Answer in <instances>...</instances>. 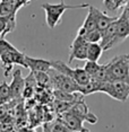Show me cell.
Wrapping results in <instances>:
<instances>
[{"label": "cell", "mask_w": 129, "mask_h": 132, "mask_svg": "<svg viewBox=\"0 0 129 132\" xmlns=\"http://www.w3.org/2000/svg\"><path fill=\"white\" fill-rule=\"evenodd\" d=\"M94 9V14H95V20H96V28L102 31L105 27L110 25L112 22L118 18V16H108V15L103 14L101 10H98L97 8H93Z\"/></svg>", "instance_id": "cell-11"}, {"label": "cell", "mask_w": 129, "mask_h": 132, "mask_svg": "<svg viewBox=\"0 0 129 132\" xmlns=\"http://www.w3.org/2000/svg\"><path fill=\"white\" fill-rule=\"evenodd\" d=\"M24 87H25V78L22 75V70L18 68L16 70H14L13 79H11V82L9 84L13 101H18L22 97Z\"/></svg>", "instance_id": "cell-8"}, {"label": "cell", "mask_w": 129, "mask_h": 132, "mask_svg": "<svg viewBox=\"0 0 129 132\" xmlns=\"http://www.w3.org/2000/svg\"><path fill=\"white\" fill-rule=\"evenodd\" d=\"M50 77V84L57 89L68 92V93H79V85L77 84L73 78L66 76V75L57 71L56 69L51 68L49 71Z\"/></svg>", "instance_id": "cell-4"}, {"label": "cell", "mask_w": 129, "mask_h": 132, "mask_svg": "<svg viewBox=\"0 0 129 132\" xmlns=\"http://www.w3.org/2000/svg\"><path fill=\"white\" fill-rule=\"evenodd\" d=\"M7 27V17L6 16H0V35L2 36L5 29Z\"/></svg>", "instance_id": "cell-22"}, {"label": "cell", "mask_w": 129, "mask_h": 132, "mask_svg": "<svg viewBox=\"0 0 129 132\" xmlns=\"http://www.w3.org/2000/svg\"><path fill=\"white\" fill-rule=\"evenodd\" d=\"M15 10V4L10 2H2L0 1V16H10V15H16Z\"/></svg>", "instance_id": "cell-17"}, {"label": "cell", "mask_w": 129, "mask_h": 132, "mask_svg": "<svg viewBox=\"0 0 129 132\" xmlns=\"http://www.w3.org/2000/svg\"><path fill=\"white\" fill-rule=\"evenodd\" d=\"M128 0H103V5L108 11H117L127 4Z\"/></svg>", "instance_id": "cell-15"}, {"label": "cell", "mask_w": 129, "mask_h": 132, "mask_svg": "<svg viewBox=\"0 0 129 132\" xmlns=\"http://www.w3.org/2000/svg\"><path fill=\"white\" fill-rule=\"evenodd\" d=\"M100 93H104L119 102H126L129 97V82L122 80L103 81L101 84Z\"/></svg>", "instance_id": "cell-3"}, {"label": "cell", "mask_w": 129, "mask_h": 132, "mask_svg": "<svg viewBox=\"0 0 129 132\" xmlns=\"http://www.w3.org/2000/svg\"><path fill=\"white\" fill-rule=\"evenodd\" d=\"M89 4H80V5H66L64 2H60V4H49L45 2L41 6L42 9L45 13V22L48 27L53 29L57 25L60 23L61 17L64 13L68 9H85L88 8Z\"/></svg>", "instance_id": "cell-1"}, {"label": "cell", "mask_w": 129, "mask_h": 132, "mask_svg": "<svg viewBox=\"0 0 129 132\" xmlns=\"http://www.w3.org/2000/svg\"><path fill=\"white\" fill-rule=\"evenodd\" d=\"M124 11H125L126 16H127V17H128V19H129V0L127 1V4L124 6Z\"/></svg>", "instance_id": "cell-23"}, {"label": "cell", "mask_w": 129, "mask_h": 132, "mask_svg": "<svg viewBox=\"0 0 129 132\" xmlns=\"http://www.w3.org/2000/svg\"><path fill=\"white\" fill-rule=\"evenodd\" d=\"M11 101H13V97H11L9 84L2 81L0 84V104L10 103Z\"/></svg>", "instance_id": "cell-14"}, {"label": "cell", "mask_w": 129, "mask_h": 132, "mask_svg": "<svg viewBox=\"0 0 129 132\" xmlns=\"http://www.w3.org/2000/svg\"><path fill=\"white\" fill-rule=\"evenodd\" d=\"M62 1H64V0H62Z\"/></svg>", "instance_id": "cell-26"}, {"label": "cell", "mask_w": 129, "mask_h": 132, "mask_svg": "<svg viewBox=\"0 0 129 132\" xmlns=\"http://www.w3.org/2000/svg\"><path fill=\"white\" fill-rule=\"evenodd\" d=\"M116 23V40L117 43L120 44L129 36V19L126 16L125 11L122 10L121 15L115 20Z\"/></svg>", "instance_id": "cell-9"}, {"label": "cell", "mask_w": 129, "mask_h": 132, "mask_svg": "<svg viewBox=\"0 0 129 132\" xmlns=\"http://www.w3.org/2000/svg\"><path fill=\"white\" fill-rule=\"evenodd\" d=\"M108 80H122L129 82V60L128 54L115 56L105 64Z\"/></svg>", "instance_id": "cell-2"}, {"label": "cell", "mask_w": 129, "mask_h": 132, "mask_svg": "<svg viewBox=\"0 0 129 132\" xmlns=\"http://www.w3.org/2000/svg\"><path fill=\"white\" fill-rule=\"evenodd\" d=\"M60 120L69 129V131H89L88 129H86L83 125L84 120L79 118L78 115H76L75 113H73L70 110L62 112L60 115Z\"/></svg>", "instance_id": "cell-7"}, {"label": "cell", "mask_w": 129, "mask_h": 132, "mask_svg": "<svg viewBox=\"0 0 129 132\" xmlns=\"http://www.w3.org/2000/svg\"><path fill=\"white\" fill-rule=\"evenodd\" d=\"M0 62H1L2 69H4L5 77H7L11 72L13 67L15 64L27 68L26 67V62H25V54L23 52H20V51H18L17 49L9 50L7 52H5L4 54H1L0 55Z\"/></svg>", "instance_id": "cell-5"}, {"label": "cell", "mask_w": 129, "mask_h": 132, "mask_svg": "<svg viewBox=\"0 0 129 132\" xmlns=\"http://www.w3.org/2000/svg\"><path fill=\"white\" fill-rule=\"evenodd\" d=\"M87 45H88V42L86 41L85 36L77 35L70 45V53H69L68 64H70L75 59L85 61V60L87 59Z\"/></svg>", "instance_id": "cell-6"}, {"label": "cell", "mask_w": 129, "mask_h": 132, "mask_svg": "<svg viewBox=\"0 0 129 132\" xmlns=\"http://www.w3.org/2000/svg\"><path fill=\"white\" fill-rule=\"evenodd\" d=\"M102 37L101 31L97 28L91 29V31H87V33L85 34V38L88 43H100Z\"/></svg>", "instance_id": "cell-18"}, {"label": "cell", "mask_w": 129, "mask_h": 132, "mask_svg": "<svg viewBox=\"0 0 129 132\" xmlns=\"http://www.w3.org/2000/svg\"><path fill=\"white\" fill-rule=\"evenodd\" d=\"M93 8L94 7L92 5L88 6L87 16H86V18L82 25V27H84L86 31H91V29L96 28V20H95V14H94V9Z\"/></svg>", "instance_id": "cell-13"}, {"label": "cell", "mask_w": 129, "mask_h": 132, "mask_svg": "<svg viewBox=\"0 0 129 132\" xmlns=\"http://www.w3.org/2000/svg\"><path fill=\"white\" fill-rule=\"evenodd\" d=\"M16 47H15L13 44L9 43L8 41H6L4 37L0 38V55L4 54L5 52H7V51L9 50H15Z\"/></svg>", "instance_id": "cell-20"}, {"label": "cell", "mask_w": 129, "mask_h": 132, "mask_svg": "<svg viewBox=\"0 0 129 132\" xmlns=\"http://www.w3.org/2000/svg\"><path fill=\"white\" fill-rule=\"evenodd\" d=\"M2 2H10V4H15V0H0Z\"/></svg>", "instance_id": "cell-24"}, {"label": "cell", "mask_w": 129, "mask_h": 132, "mask_svg": "<svg viewBox=\"0 0 129 132\" xmlns=\"http://www.w3.org/2000/svg\"><path fill=\"white\" fill-rule=\"evenodd\" d=\"M31 1H33V0H15V10H16V13H17V11H18L22 7L26 6L27 4H29Z\"/></svg>", "instance_id": "cell-21"}, {"label": "cell", "mask_w": 129, "mask_h": 132, "mask_svg": "<svg viewBox=\"0 0 129 132\" xmlns=\"http://www.w3.org/2000/svg\"><path fill=\"white\" fill-rule=\"evenodd\" d=\"M86 64L85 67H84V69H85V71L87 72L89 76L93 77L95 73L97 72V70L101 68V64L97 63V61H89V60H86Z\"/></svg>", "instance_id": "cell-19"}, {"label": "cell", "mask_w": 129, "mask_h": 132, "mask_svg": "<svg viewBox=\"0 0 129 132\" xmlns=\"http://www.w3.org/2000/svg\"><path fill=\"white\" fill-rule=\"evenodd\" d=\"M103 49L100 43H88L87 45V59L89 61H98L101 58Z\"/></svg>", "instance_id": "cell-12"}, {"label": "cell", "mask_w": 129, "mask_h": 132, "mask_svg": "<svg viewBox=\"0 0 129 132\" xmlns=\"http://www.w3.org/2000/svg\"><path fill=\"white\" fill-rule=\"evenodd\" d=\"M128 60H129V54H128Z\"/></svg>", "instance_id": "cell-25"}, {"label": "cell", "mask_w": 129, "mask_h": 132, "mask_svg": "<svg viewBox=\"0 0 129 132\" xmlns=\"http://www.w3.org/2000/svg\"><path fill=\"white\" fill-rule=\"evenodd\" d=\"M25 62H26V67L31 69V71H44V72H48L52 68L50 60H45L42 58H32V56L26 54H25Z\"/></svg>", "instance_id": "cell-10"}, {"label": "cell", "mask_w": 129, "mask_h": 132, "mask_svg": "<svg viewBox=\"0 0 129 132\" xmlns=\"http://www.w3.org/2000/svg\"><path fill=\"white\" fill-rule=\"evenodd\" d=\"M32 72L35 78L36 85L41 86V87H45L48 85H51L50 77H49V73L48 72H44V71H32Z\"/></svg>", "instance_id": "cell-16"}]
</instances>
